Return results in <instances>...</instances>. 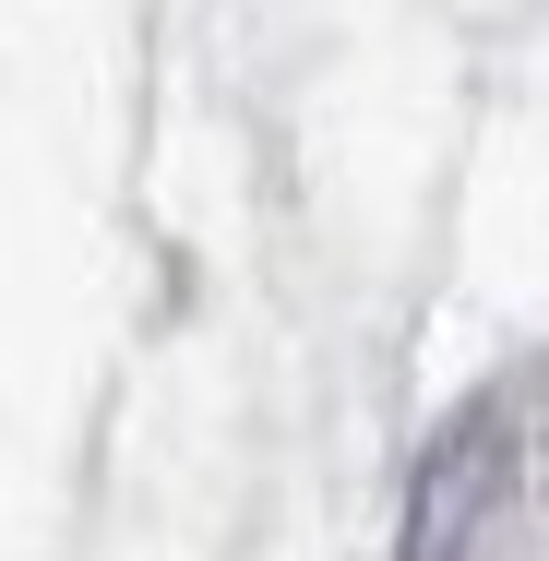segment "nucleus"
<instances>
[{"label":"nucleus","mask_w":549,"mask_h":561,"mask_svg":"<svg viewBox=\"0 0 549 561\" xmlns=\"http://www.w3.org/2000/svg\"><path fill=\"white\" fill-rule=\"evenodd\" d=\"M502 490H514V407H454L419 454V490H407V538L394 561H466L478 550V526L502 514Z\"/></svg>","instance_id":"f257e3e1"}]
</instances>
